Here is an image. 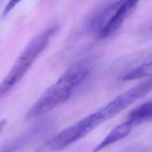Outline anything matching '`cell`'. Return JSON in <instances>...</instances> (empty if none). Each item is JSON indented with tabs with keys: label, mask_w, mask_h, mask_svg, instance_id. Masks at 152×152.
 <instances>
[{
	"label": "cell",
	"mask_w": 152,
	"mask_h": 152,
	"mask_svg": "<svg viewBox=\"0 0 152 152\" xmlns=\"http://www.w3.org/2000/svg\"><path fill=\"white\" fill-rule=\"evenodd\" d=\"M121 1H116L105 2L96 9L88 19V28L92 31H97L99 33L119 5Z\"/></svg>",
	"instance_id": "obj_6"
},
{
	"label": "cell",
	"mask_w": 152,
	"mask_h": 152,
	"mask_svg": "<svg viewBox=\"0 0 152 152\" xmlns=\"http://www.w3.org/2000/svg\"><path fill=\"white\" fill-rule=\"evenodd\" d=\"M102 123L96 112L92 113L58 132L33 152H53L62 150L87 135Z\"/></svg>",
	"instance_id": "obj_2"
},
{
	"label": "cell",
	"mask_w": 152,
	"mask_h": 152,
	"mask_svg": "<svg viewBox=\"0 0 152 152\" xmlns=\"http://www.w3.org/2000/svg\"><path fill=\"white\" fill-rule=\"evenodd\" d=\"M151 116L152 103L151 101L149 100L134 109L129 113L126 121L131 123L134 126L144 122L151 121Z\"/></svg>",
	"instance_id": "obj_8"
},
{
	"label": "cell",
	"mask_w": 152,
	"mask_h": 152,
	"mask_svg": "<svg viewBox=\"0 0 152 152\" xmlns=\"http://www.w3.org/2000/svg\"><path fill=\"white\" fill-rule=\"evenodd\" d=\"M7 124V121L5 119H2L0 121V132L4 129Z\"/></svg>",
	"instance_id": "obj_11"
},
{
	"label": "cell",
	"mask_w": 152,
	"mask_h": 152,
	"mask_svg": "<svg viewBox=\"0 0 152 152\" xmlns=\"http://www.w3.org/2000/svg\"><path fill=\"white\" fill-rule=\"evenodd\" d=\"M18 2H19V1H11L8 3H7L2 13V17L4 18L5 17H6L11 11V10L17 4Z\"/></svg>",
	"instance_id": "obj_10"
},
{
	"label": "cell",
	"mask_w": 152,
	"mask_h": 152,
	"mask_svg": "<svg viewBox=\"0 0 152 152\" xmlns=\"http://www.w3.org/2000/svg\"><path fill=\"white\" fill-rule=\"evenodd\" d=\"M56 30V28L54 27L49 28L33 37L27 43L0 83V99L25 75L37 58L45 49Z\"/></svg>",
	"instance_id": "obj_1"
},
{
	"label": "cell",
	"mask_w": 152,
	"mask_h": 152,
	"mask_svg": "<svg viewBox=\"0 0 152 152\" xmlns=\"http://www.w3.org/2000/svg\"><path fill=\"white\" fill-rule=\"evenodd\" d=\"M151 88L152 82L150 78L119 95L96 113L103 122L115 117L137 99L148 94Z\"/></svg>",
	"instance_id": "obj_4"
},
{
	"label": "cell",
	"mask_w": 152,
	"mask_h": 152,
	"mask_svg": "<svg viewBox=\"0 0 152 152\" xmlns=\"http://www.w3.org/2000/svg\"><path fill=\"white\" fill-rule=\"evenodd\" d=\"M75 87L61 76L40 97L26 115V119H31L45 115L66 101Z\"/></svg>",
	"instance_id": "obj_3"
},
{
	"label": "cell",
	"mask_w": 152,
	"mask_h": 152,
	"mask_svg": "<svg viewBox=\"0 0 152 152\" xmlns=\"http://www.w3.org/2000/svg\"><path fill=\"white\" fill-rule=\"evenodd\" d=\"M137 4V1H122L113 14L99 31V37L106 38L116 32L125 20L135 10Z\"/></svg>",
	"instance_id": "obj_5"
},
{
	"label": "cell",
	"mask_w": 152,
	"mask_h": 152,
	"mask_svg": "<svg viewBox=\"0 0 152 152\" xmlns=\"http://www.w3.org/2000/svg\"><path fill=\"white\" fill-rule=\"evenodd\" d=\"M133 126L134 125L128 121L116 126L102 142L93 149L92 152H99L107 146L124 138L129 134Z\"/></svg>",
	"instance_id": "obj_7"
},
{
	"label": "cell",
	"mask_w": 152,
	"mask_h": 152,
	"mask_svg": "<svg viewBox=\"0 0 152 152\" xmlns=\"http://www.w3.org/2000/svg\"><path fill=\"white\" fill-rule=\"evenodd\" d=\"M152 72L151 62L144 63L137 66L121 76L122 81H131L151 77Z\"/></svg>",
	"instance_id": "obj_9"
}]
</instances>
